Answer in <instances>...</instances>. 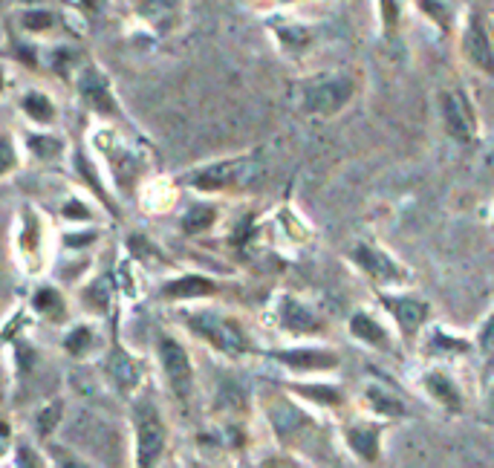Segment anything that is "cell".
Segmentation results:
<instances>
[{"instance_id":"21","label":"cell","mask_w":494,"mask_h":468,"mask_svg":"<svg viewBox=\"0 0 494 468\" xmlns=\"http://www.w3.org/2000/svg\"><path fill=\"white\" fill-rule=\"evenodd\" d=\"M110 376H113L125 390H130L136 381H139V367L133 364L130 355H125L121 350H113V355H110Z\"/></svg>"},{"instance_id":"15","label":"cell","mask_w":494,"mask_h":468,"mask_svg":"<svg viewBox=\"0 0 494 468\" xmlns=\"http://www.w3.org/2000/svg\"><path fill=\"white\" fill-rule=\"evenodd\" d=\"M159 359L168 373L171 388L177 390L180 399H188L191 393V364H188V353H185L174 338H163L159 341Z\"/></svg>"},{"instance_id":"34","label":"cell","mask_w":494,"mask_h":468,"mask_svg":"<svg viewBox=\"0 0 494 468\" xmlns=\"http://www.w3.org/2000/svg\"><path fill=\"white\" fill-rule=\"evenodd\" d=\"M15 165V151H12V142L9 139H0V174L9 171Z\"/></svg>"},{"instance_id":"6","label":"cell","mask_w":494,"mask_h":468,"mask_svg":"<svg viewBox=\"0 0 494 468\" xmlns=\"http://www.w3.org/2000/svg\"><path fill=\"white\" fill-rule=\"evenodd\" d=\"M416 381H419V390L425 393V399L434 402L446 416H463L468 411L465 390L446 364H428L416 376Z\"/></svg>"},{"instance_id":"17","label":"cell","mask_w":494,"mask_h":468,"mask_svg":"<svg viewBox=\"0 0 494 468\" xmlns=\"http://www.w3.org/2000/svg\"><path fill=\"white\" fill-rule=\"evenodd\" d=\"M472 341H474V353L480 359V388H486L494 379V310L480 322Z\"/></svg>"},{"instance_id":"24","label":"cell","mask_w":494,"mask_h":468,"mask_svg":"<svg viewBox=\"0 0 494 468\" xmlns=\"http://www.w3.org/2000/svg\"><path fill=\"white\" fill-rule=\"evenodd\" d=\"M214 208H208V205H197V208H191L188 214H185V231H203V229H208L214 223Z\"/></svg>"},{"instance_id":"9","label":"cell","mask_w":494,"mask_h":468,"mask_svg":"<svg viewBox=\"0 0 494 468\" xmlns=\"http://www.w3.org/2000/svg\"><path fill=\"white\" fill-rule=\"evenodd\" d=\"M419 350L431 362V364H446L454 359H465V355H474V341L463 336V332H454L446 324H428L419 336Z\"/></svg>"},{"instance_id":"18","label":"cell","mask_w":494,"mask_h":468,"mask_svg":"<svg viewBox=\"0 0 494 468\" xmlns=\"http://www.w3.org/2000/svg\"><path fill=\"white\" fill-rule=\"evenodd\" d=\"M298 397H304L306 402L321 405V408H330V411H339L347 405V397L339 385H330V381H313V385H298L295 388Z\"/></svg>"},{"instance_id":"28","label":"cell","mask_w":494,"mask_h":468,"mask_svg":"<svg viewBox=\"0 0 494 468\" xmlns=\"http://www.w3.org/2000/svg\"><path fill=\"white\" fill-rule=\"evenodd\" d=\"M93 341V336H90V330H84V327H79L72 336L67 338V347H70V353H84V347Z\"/></svg>"},{"instance_id":"25","label":"cell","mask_w":494,"mask_h":468,"mask_svg":"<svg viewBox=\"0 0 494 468\" xmlns=\"http://www.w3.org/2000/svg\"><path fill=\"white\" fill-rule=\"evenodd\" d=\"M405 9L402 4H379V12H381V21H385V27H381V35L390 41L397 38V23L402 21V12Z\"/></svg>"},{"instance_id":"16","label":"cell","mask_w":494,"mask_h":468,"mask_svg":"<svg viewBox=\"0 0 494 468\" xmlns=\"http://www.w3.org/2000/svg\"><path fill=\"white\" fill-rule=\"evenodd\" d=\"M278 318H280V324L287 327L289 332H301V336H310V332H321V330H324V322H321V315L313 313L310 306H304L301 301H295V298H283L280 301Z\"/></svg>"},{"instance_id":"13","label":"cell","mask_w":494,"mask_h":468,"mask_svg":"<svg viewBox=\"0 0 494 468\" xmlns=\"http://www.w3.org/2000/svg\"><path fill=\"white\" fill-rule=\"evenodd\" d=\"M364 405L373 420H381L388 425L399 422V420H411L414 416V411L407 408V402L388 385V381H370L364 388Z\"/></svg>"},{"instance_id":"39","label":"cell","mask_w":494,"mask_h":468,"mask_svg":"<svg viewBox=\"0 0 494 468\" xmlns=\"http://www.w3.org/2000/svg\"><path fill=\"white\" fill-rule=\"evenodd\" d=\"M64 214H67V217H70V214H79V217H84L88 212H84V208H81L79 203H72V205H67V208H64Z\"/></svg>"},{"instance_id":"12","label":"cell","mask_w":494,"mask_h":468,"mask_svg":"<svg viewBox=\"0 0 494 468\" xmlns=\"http://www.w3.org/2000/svg\"><path fill=\"white\" fill-rule=\"evenodd\" d=\"M269 420L275 425V434L287 442V446H298V442L315 437V425L310 416H306L298 405H292L287 399L275 402V408L269 411Z\"/></svg>"},{"instance_id":"32","label":"cell","mask_w":494,"mask_h":468,"mask_svg":"<svg viewBox=\"0 0 494 468\" xmlns=\"http://www.w3.org/2000/svg\"><path fill=\"white\" fill-rule=\"evenodd\" d=\"M18 465H21V468H44L41 457H38V454H35L29 446H23V448L18 451Z\"/></svg>"},{"instance_id":"23","label":"cell","mask_w":494,"mask_h":468,"mask_svg":"<svg viewBox=\"0 0 494 468\" xmlns=\"http://www.w3.org/2000/svg\"><path fill=\"white\" fill-rule=\"evenodd\" d=\"M416 9H423V15H425V18L437 21V27H440V32H442V35H448V32H451L454 21H456L454 6H451V4H416Z\"/></svg>"},{"instance_id":"3","label":"cell","mask_w":494,"mask_h":468,"mask_svg":"<svg viewBox=\"0 0 494 468\" xmlns=\"http://www.w3.org/2000/svg\"><path fill=\"white\" fill-rule=\"evenodd\" d=\"M460 58L494 81V18L486 6H468L460 27Z\"/></svg>"},{"instance_id":"35","label":"cell","mask_w":494,"mask_h":468,"mask_svg":"<svg viewBox=\"0 0 494 468\" xmlns=\"http://www.w3.org/2000/svg\"><path fill=\"white\" fill-rule=\"evenodd\" d=\"M261 468H301V465L289 457H269V460H264Z\"/></svg>"},{"instance_id":"31","label":"cell","mask_w":494,"mask_h":468,"mask_svg":"<svg viewBox=\"0 0 494 468\" xmlns=\"http://www.w3.org/2000/svg\"><path fill=\"white\" fill-rule=\"evenodd\" d=\"M483 422L494 425V379L483 388Z\"/></svg>"},{"instance_id":"19","label":"cell","mask_w":494,"mask_h":468,"mask_svg":"<svg viewBox=\"0 0 494 468\" xmlns=\"http://www.w3.org/2000/svg\"><path fill=\"white\" fill-rule=\"evenodd\" d=\"M81 96L88 98L90 107H96L98 113H113V98H110L107 81L98 76V72L88 70L81 79Z\"/></svg>"},{"instance_id":"29","label":"cell","mask_w":494,"mask_h":468,"mask_svg":"<svg viewBox=\"0 0 494 468\" xmlns=\"http://www.w3.org/2000/svg\"><path fill=\"white\" fill-rule=\"evenodd\" d=\"M49 23H53V18H49V12H27V15H23V27L27 29H46Z\"/></svg>"},{"instance_id":"1","label":"cell","mask_w":494,"mask_h":468,"mask_svg":"<svg viewBox=\"0 0 494 468\" xmlns=\"http://www.w3.org/2000/svg\"><path fill=\"white\" fill-rule=\"evenodd\" d=\"M347 261L370 280L373 292L405 289L407 283L414 280L411 269H407L399 257H393L385 246H379L376 240H356L347 249Z\"/></svg>"},{"instance_id":"33","label":"cell","mask_w":494,"mask_h":468,"mask_svg":"<svg viewBox=\"0 0 494 468\" xmlns=\"http://www.w3.org/2000/svg\"><path fill=\"white\" fill-rule=\"evenodd\" d=\"M32 147H35V154H38V156H55L61 151V142H55V139H32Z\"/></svg>"},{"instance_id":"7","label":"cell","mask_w":494,"mask_h":468,"mask_svg":"<svg viewBox=\"0 0 494 468\" xmlns=\"http://www.w3.org/2000/svg\"><path fill=\"white\" fill-rule=\"evenodd\" d=\"M390 425L373 420V416H364V420H350L341 425V439L347 451L356 460L364 465H379L381 451H385V437H388Z\"/></svg>"},{"instance_id":"22","label":"cell","mask_w":494,"mask_h":468,"mask_svg":"<svg viewBox=\"0 0 494 468\" xmlns=\"http://www.w3.org/2000/svg\"><path fill=\"white\" fill-rule=\"evenodd\" d=\"M240 163H226V165H214V168H208L205 174L197 177V188H208V191H214V188H226L229 182L238 177L234 171H238Z\"/></svg>"},{"instance_id":"14","label":"cell","mask_w":494,"mask_h":468,"mask_svg":"<svg viewBox=\"0 0 494 468\" xmlns=\"http://www.w3.org/2000/svg\"><path fill=\"white\" fill-rule=\"evenodd\" d=\"M280 364H287L295 373H330L339 371V353L324 350V347H295V350H280L275 353Z\"/></svg>"},{"instance_id":"26","label":"cell","mask_w":494,"mask_h":468,"mask_svg":"<svg viewBox=\"0 0 494 468\" xmlns=\"http://www.w3.org/2000/svg\"><path fill=\"white\" fill-rule=\"evenodd\" d=\"M23 110L35 119V121H49L53 119V107H49V98H44V96H27L23 98Z\"/></svg>"},{"instance_id":"5","label":"cell","mask_w":494,"mask_h":468,"mask_svg":"<svg viewBox=\"0 0 494 468\" xmlns=\"http://www.w3.org/2000/svg\"><path fill=\"white\" fill-rule=\"evenodd\" d=\"M356 90H359V81L350 72H327V76L310 79L304 88V107L315 116H332L353 102Z\"/></svg>"},{"instance_id":"2","label":"cell","mask_w":494,"mask_h":468,"mask_svg":"<svg viewBox=\"0 0 494 468\" xmlns=\"http://www.w3.org/2000/svg\"><path fill=\"white\" fill-rule=\"evenodd\" d=\"M373 295H376V304L381 306V313L388 315L393 332L399 336V341L416 344L419 336H423V330L431 324V313H434L431 301L411 289L373 292Z\"/></svg>"},{"instance_id":"30","label":"cell","mask_w":494,"mask_h":468,"mask_svg":"<svg viewBox=\"0 0 494 468\" xmlns=\"http://www.w3.org/2000/svg\"><path fill=\"white\" fill-rule=\"evenodd\" d=\"M58 420H61V405H49V411H44V414L38 416V425H41L44 434H49V430L55 428Z\"/></svg>"},{"instance_id":"11","label":"cell","mask_w":494,"mask_h":468,"mask_svg":"<svg viewBox=\"0 0 494 468\" xmlns=\"http://www.w3.org/2000/svg\"><path fill=\"white\" fill-rule=\"evenodd\" d=\"M191 327L200 332L203 338H208L214 344L217 350H223L229 355H238L246 350V336L243 330L231 322L226 315H217V313H200L191 318Z\"/></svg>"},{"instance_id":"36","label":"cell","mask_w":494,"mask_h":468,"mask_svg":"<svg viewBox=\"0 0 494 468\" xmlns=\"http://www.w3.org/2000/svg\"><path fill=\"white\" fill-rule=\"evenodd\" d=\"M6 446H9V425L0 422V454L6 451Z\"/></svg>"},{"instance_id":"37","label":"cell","mask_w":494,"mask_h":468,"mask_svg":"<svg viewBox=\"0 0 494 468\" xmlns=\"http://www.w3.org/2000/svg\"><path fill=\"white\" fill-rule=\"evenodd\" d=\"M84 240H93V234H76V238H67L70 246H84Z\"/></svg>"},{"instance_id":"40","label":"cell","mask_w":494,"mask_h":468,"mask_svg":"<svg viewBox=\"0 0 494 468\" xmlns=\"http://www.w3.org/2000/svg\"><path fill=\"white\" fill-rule=\"evenodd\" d=\"M491 229H494V223H491Z\"/></svg>"},{"instance_id":"4","label":"cell","mask_w":494,"mask_h":468,"mask_svg":"<svg viewBox=\"0 0 494 468\" xmlns=\"http://www.w3.org/2000/svg\"><path fill=\"white\" fill-rule=\"evenodd\" d=\"M440 116L446 133L460 145H477L480 142V116L474 107V98L463 84H454L440 93Z\"/></svg>"},{"instance_id":"27","label":"cell","mask_w":494,"mask_h":468,"mask_svg":"<svg viewBox=\"0 0 494 468\" xmlns=\"http://www.w3.org/2000/svg\"><path fill=\"white\" fill-rule=\"evenodd\" d=\"M35 306H38L41 313H49L53 318L61 315V298L53 289H41L38 295H35Z\"/></svg>"},{"instance_id":"10","label":"cell","mask_w":494,"mask_h":468,"mask_svg":"<svg viewBox=\"0 0 494 468\" xmlns=\"http://www.w3.org/2000/svg\"><path fill=\"white\" fill-rule=\"evenodd\" d=\"M347 330L356 341H362L364 347L393 355L399 350V336L393 332L390 324H385L373 310H356L347 322Z\"/></svg>"},{"instance_id":"20","label":"cell","mask_w":494,"mask_h":468,"mask_svg":"<svg viewBox=\"0 0 494 468\" xmlns=\"http://www.w3.org/2000/svg\"><path fill=\"white\" fill-rule=\"evenodd\" d=\"M214 283L212 280H205V278H182V280H174V283H168L165 287V295L168 298H194V295H214Z\"/></svg>"},{"instance_id":"8","label":"cell","mask_w":494,"mask_h":468,"mask_svg":"<svg viewBox=\"0 0 494 468\" xmlns=\"http://www.w3.org/2000/svg\"><path fill=\"white\" fill-rule=\"evenodd\" d=\"M136 422V463L139 468H154L165 448V422L151 402H139L133 414Z\"/></svg>"},{"instance_id":"38","label":"cell","mask_w":494,"mask_h":468,"mask_svg":"<svg viewBox=\"0 0 494 468\" xmlns=\"http://www.w3.org/2000/svg\"><path fill=\"white\" fill-rule=\"evenodd\" d=\"M61 465H64V468H88L84 463H79L76 457H61Z\"/></svg>"}]
</instances>
